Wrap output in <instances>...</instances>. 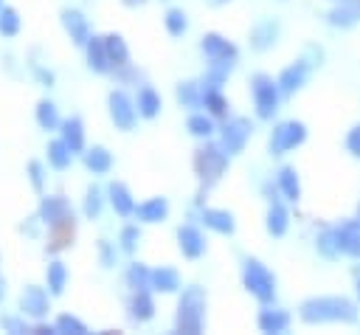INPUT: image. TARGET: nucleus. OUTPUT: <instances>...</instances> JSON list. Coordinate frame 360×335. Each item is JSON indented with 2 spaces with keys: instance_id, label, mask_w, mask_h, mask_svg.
I'll list each match as a JSON object with an SVG mask.
<instances>
[{
  "instance_id": "f3484780",
  "label": "nucleus",
  "mask_w": 360,
  "mask_h": 335,
  "mask_svg": "<svg viewBox=\"0 0 360 335\" xmlns=\"http://www.w3.org/2000/svg\"><path fill=\"white\" fill-rule=\"evenodd\" d=\"M264 228H267V234L276 236V239L287 234V228H290V211H287V206L281 203V197H278V200H270L267 217H264Z\"/></svg>"
},
{
  "instance_id": "f704fd0d",
  "label": "nucleus",
  "mask_w": 360,
  "mask_h": 335,
  "mask_svg": "<svg viewBox=\"0 0 360 335\" xmlns=\"http://www.w3.org/2000/svg\"><path fill=\"white\" fill-rule=\"evenodd\" d=\"M186 129L194 135V138H211V132H214V121H211V115H202V113H194V115H188V121H186Z\"/></svg>"
},
{
  "instance_id": "39448f33",
  "label": "nucleus",
  "mask_w": 360,
  "mask_h": 335,
  "mask_svg": "<svg viewBox=\"0 0 360 335\" xmlns=\"http://www.w3.org/2000/svg\"><path fill=\"white\" fill-rule=\"evenodd\" d=\"M250 96H253V107H256V118L262 121H273V115L278 113V101H281V90L278 82L267 73H256L250 79Z\"/></svg>"
},
{
  "instance_id": "c9c22d12",
  "label": "nucleus",
  "mask_w": 360,
  "mask_h": 335,
  "mask_svg": "<svg viewBox=\"0 0 360 335\" xmlns=\"http://www.w3.org/2000/svg\"><path fill=\"white\" fill-rule=\"evenodd\" d=\"M163 23H166V31H169L172 37H183L186 28H188V20H186L183 8H169L166 17H163Z\"/></svg>"
},
{
  "instance_id": "72a5a7b5",
  "label": "nucleus",
  "mask_w": 360,
  "mask_h": 335,
  "mask_svg": "<svg viewBox=\"0 0 360 335\" xmlns=\"http://www.w3.org/2000/svg\"><path fill=\"white\" fill-rule=\"evenodd\" d=\"M127 284H129V290H146V287H152V270H146L141 262H132L129 270H127Z\"/></svg>"
},
{
  "instance_id": "aec40b11",
  "label": "nucleus",
  "mask_w": 360,
  "mask_h": 335,
  "mask_svg": "<svg viewBox=\"0 0 360 335\" xmlns=\"http://www.w3.org/2000/svg\"><path fill=\"white\" fill-rule=\"evenodd\" d=\"M315 251H318V256H323L326 262H335V259L343 256L340 242H338V234H335V225L318 231V236H315Z\"/></svg>"
},
{
  "instance_id": "c756f323",
  "label": "nucleus",
  "mask_w": 360,
  "mask_h": 335,
  "mask_svg": "<svg viewBox=\"0 0 360 335\" xmlns=\"http://www.w3.org/2000/svg\"><path fill=\"white\" fill-rule=\"evenodd\" d=\"M104 48H107L110 65H115V68H124V65H127L129 51H127V42H124L118 34H107V37H104Z\"/></svg>"
},
{
  "instance_id": "4be33fe9",
  "label": "nucleus",
  "mask_w": 360,
  "mask_h": 335,
  "mask_svg": "<svg viewBox=\"0 0 360 335\" xmlns=\"http://www.w3.org/2000/svg\"><path fill=\"white\" fill-rule=\"evenodd\" d=\"M107 194H110V203H112V208H115V211H118L121 217H129V214H135V200H132L129 189H127V186H124L121 180L110 183Z\"/></svg>"
},
{
  "instance_id": "a19ab883",
  "label": "nucleus",
  "mask_w": 360,
  "mask_h": 335,
  "mask_svg": "<svg viewBox=\"0 0 360 335\" xmlns=\"http://www.w3.org/2000/svg\"><path fill=\"white\" fill-rule=\"evenodd\" d=\"M98 211H101V191L96 186H90L87 194H84V214L87 217H98Z\"/></svg>"
},
{
  "instance_id": "ea45409f",
  "label": "nucleus",
  "mask_w": 360,
  "mask_h": 335,
  "mask_svg": "<svg viewBox=\"0 0 360 335\" xmlns=\"http://www.w3.org/2000/svg\"><path fill=\"white\" fill-rule=\"evenodd\" d=\"M17 28H20V17H17V11H14V8H3V11H0V34L14 37Z\"/></svg>"
},
{
  "instance_id": "dca6fc26",
  "label": "nucleus",
  "mask_w": 360,
  "mask_h": 335,
  "mask_svg": "<svg viewBox=\"0 0 360 335\" xmlns=\"http://www.w3.org/2000/svg\"><path fill=\"white\" fill-rule=\"evenodd\" d=\"M177 245L186 259H200L205 253V236L197 225H180L177 228Z\"/></svg>"
},
{
  "instance_id": "4c0bfd02",
  "label": "nucleus",
  "mask_w": 360,
  "mask_h": 335,
  "mask_svg": "<svg viewBox=\"0 0 360 335\" xmlns=\"http://www.w3.org/2000/svg\"><path fill=\"white\" fill-rule=\"evenodd\" d=\"M65 265L62 262H51L48 265V287H51V293L53 296H59L62 290H65Z\"/></svg>"
},
{
  "instance_id": "9d476101",
  "label": "nucleus",
  "mask_w": 360,
  "mask_h": 335,
  "mask_svg": "<svg viewBox=\"0 0 360 335\" xmlns=\"http://www.w3.org/2000/svg\"><path fill=\"white\" fill-rule=\"evenodd\" d=\"M309 73H312V65L304 59V56H298L295 62H290L281 73H278V90H281V96H295L304 84H307V79H309Z\"/></svg>"
},
{
  "instance_id": "a18cd8bd",
  "label": "nucleus",
  "mask_w": 360,
  "mask_h": 335,
  "mask_svg": "<svg viewBox=\"0 0 360 335\" xmlns=\"http://www.w3.org/2000/svg\"><path fill=\"white\" fill-rule=\"evenodd\" d=\"M304 59H307L312 68H321V65H323V48H318V45L309 42V45L304 48Z\"/></svg>"
},
{
  "instance_id": "8fccbe9b",
  "label": "nucleus",
  "mask_w": 360,
  "mask_h": 335,
  "mask_svg": "<svg viewBox=\"0 0 360 335\" xmlns=\"http://www.w3.org/2000/svg\"><path fill=\"white\" fill-rule=\"evenodd\" d=\"M3 324H6L8 329H14V332H22V327H20V321H14V318H6Z\"/></svg>"
},
{
  "instance_id": "f257e3e1",
  "label": "nucleus",
  "mask_w": 360,
  "mask_h": 335,
  "mask_svg": "<svg viewBox=\"0 0 360 335\" xmlns=\"http://www.w3.org/2000/svg\"><path fill=\"white\" fill-rule=\"evenodd\" d=\"M298 318L307 327L318 324H354L360 318V304L349 296H309L298 304Z\"/></svg>"
},
{
  "instance_id": "3c124183",
  "label": "nucleus",
  "mask_w": 360,
  "mask_h": 335,
  "mask_svg": "<svg viewBox=\"0 0 360 335\" xmlns=\"http://www.w3.org/2000/svg\"><path fill=\"white\" fill-rule=\"evenodd\" d=\"M208 3H211V6H225L228 0H208Z\"/></svg>"
},
{
  "instance_id": "6ab92c4d",
  "label": "nucleus",
  "mask_w": 360,
  "mask_h": 335,
  "mask_svg": "<svg viewBox=\"0 0 360 335\" xmlns=\"http://www.w3.org/2000/svg\"><path fill=\"white\" fill-rule=\"evenodd\" d=\"M200 220L205 222V228L217 231V234H233L236 222H233V214L225 211V208H202Z\"/></svg>"
},
{
  "instance_id": "f8f14e48",
  "label": "nucleus",
  "mask_w": 360,
  "mask_h": 335,
  "mask_svg": "<svg viewBox=\"0 0 360 335\" xmlns=\"http://www.w3.org/2000/svg\"><path fill=\"white\" fill-rule=\"evenodd\" d=\"M326 23L332 28H354L360 23V0H335V6L326 14Z\"/></svg>"
},
{
  "instance_id": "49530a36",
  "label": "nucleus",
  "mask_w": 360,
  "mask_h": 335,
  "mask_svg": "<svg viewBox=\"0 0 360 335\" xmlns=\"http://www.w3.org/2000/svg\"><path fill=\"white\" fill-rule=\"evenodd\" d=\"M28 172H31V183H34V189H42V166L34 160V163L28 166Z\"/></svg>"
},
{
  "instance_id": "7ed1b4c3",
  "label": "nucleus",
  "mask_w": 360,
  "mask_h": 335,
  "mask_svg": "<svg viewBox=\"0 0 360 335\" xmlns=\"http://www.w3.org/2000/svg\"><path fill=\"white\" fill-rule=\"evenodd\" d=\"M242 284L259 304H273L276 301V276L270 273V267L264 262H259L253 256H248L242 262Z\"/></svg>"
},
{
  "instance_id": "6e6552de",
  "label": "nucleus",
  "mask_w": 360,
  "mask_h": 335,
  "mask_svg": "<svg viewBox=\"0 0 360 335\" xmlns=\"http://www.w3.org/2000/svg\"><path fill=\"white\" fill-rule=\"evenodd\" d=\"M107 104H110V118H112V124H115L118 129L129 132V129L135 127V118H138L135 101H132L124 90H112L110 99H107Z\"/></svg>"
},
{
  "instance_id": "9b49d317",
  "label": "nucleus",
  "mask_w": 360,
  "mask_h": 335,
  "mask_svg": "<svg viewBox=\"0 0 360 335\" xmlns=\"http://www.w3.org/2000/svg\"><path fill=\"white\" fill-rule=\"evenodd\" d=\"M200 48H202V53H205L211 62H228V65H233V62H236V56H239L236 45H233L231 39H225L222 34H214V31L202 37Z\"/></svg>"
},
{
  "instance_id": "4468645a",
  "label": "nucleus",
  "mask_w": 360,
  "mask_h": 335,
  "mask_svg": "<svg viewBox=\"0 0 360 335\" xmlns=\"http://www.w3.org/2000/svg\"><path fill=\"white\" fill-rule=\"evenodd\" d=\"M290 312L281 310V307H273V304H264L259 310V318H256V327L262 332H270V335H278V332H287L290 329Z\"/></svg>"
},
{
  "instance_id": "473e14b6",
  "label": "nucleus",
  "mask_w": 360,
  "mask_h": 335,
  "mask_svg": "<svg viewBox=\"0 0 360 335\" xmlns=\"http://www.w3.org/2000/svg\"><path fill=\"white\" fill-rule=\"evenodd\" d=\"M177 101L183 107H200L202 104V84H197V82H180L177 84Z\"/></svg>"
},
{
  "instance_id": "5701e85b",
  "label": "nucleus",
  "mask_w": 360,
  "mask_h": 335,
  "mask_svg": "<svg viewBox=\"0 0 360 335\" xmlns=\"http://www.w3.org/2000/svg\"><path fill=\"white\" fill-rule=\"evenodd\" d=\"M155 315V301L149 296V290H132L129 298V318L132 321H149Z\"/></svg>"
},
{
  "instance_id": "412c9836",
  "label": "nucleus",
  "mask_w": 360,
  "mask_h": 335,
  "mask_svg": "<svg viewBox=\"0 0 360 335\" xmlns=\"http://www.w3.org/2000/svg\"><path fill=\"white\" fill-rule=\"evenodd\" d=\"M135 214L141 222H160L169 214V200L166 197H149L135 208Z\"/></svg>"
},
{
  "instance_id": "09e8293b",
  "label": "nucleus",
  "mask_w": 360,
  "mask_h": 335,
  "mask_svg": "<svg viewBox=\"0 0 360 335\" xmlns=\"http://www.w3.org/2000/svg\"><path fill=\"white\" fill-rule=\"evenodd\" d=\"M352 282H354V296H357V304H360V265L352 267Z\"/></svg>"
},
{
  "instance_id": "603ef678",
  "label": "nucleus",
  "mask_w": 360,
  "mask_h": 335,
  "mask_svg": "<svg viewBox=\"0 0 360 335\" xmlns=\"http://www.w3.org/2000/svg\"><path fill=\"white\" fill-rule=\"evenodd\" d=\"M354 220H357V225H360V206H357V217H354Z\"/></svg>"
},
{
  "instance_id": "a878e982",
  "label": "nucleus",
  "mask_w": 360,
  "mask_h": 335,
  "mask_svg": "<svg viewBox=\"0 0 360 335\" xmlns=\"http://www.w3.org/2000/svg\"><path fill=\"white\" fill-rule=\"evenodd\" d=\"M202 107L208 110V115H217V118L228 115V99L222 96L219 87H202Z\"/></svg>"
},
{
  "instance_id": "c03bdc74",
  "label": "nucleus",
  "mask_w": 360,
  "mask_h": 335,
  "mask_svg": "<svg viewBox=\"0 0 360 335\" xmlns=\"http://www.w3.org/2000/svg\"><path fill=\"white\" fill-rule=\"evenodd\" d=\"M56 329H62V332H76V335L87 332V327H84L79 318H73V315H59V321H56Z\"/></svg>"
},
{
  "instance_id": "bb28decb",
  "label": "nucleus",
  "mask_w": 360,
  "mask_h": 335,
  "mask_svg": "<svg viewBox=\"0 0 360 335\" xmlns=\"http://www.w3.org/2000/svg\"><path fill=\"white\" fill-rule=\"evenodd\" d=\"M87 62H90V68H93L96 73H104V70L110 68V56H107L104 39H98V37L87 39Z\"/></svg>"
},
{
  "instance_id": "2eb2a0df",
  "label": "nucleus",
  "mask_w": 360,
  "mask_h": 335,
  "mask_svg": "<svg viewBox=\"0 0 360 335\" xmlns=\"http://www.w3.org/2000/svg\"><path fill=\"white\" fill-rule=\"evenodd\" d=\"M335 234H338V242H340V251L343 256L360 262V225L357 220H343L335 225Z\"/></svg>"
},
{
  "instance_id": "58836bf2",
  "label": "nucleus",
  "mask_w": 360,
  "mask_h": 335,
  "mask_svg": "<svg viewBox=\"0 0 360 335\" xmlns=\"http://www.w3.org/2000/svg\"><path fill=\"white\" fill-rule=\"evenodd\" d=\"M37 121H39V127H45V129H53V127L59 124L56 107H53L51 101H39V104H37Z\"/></svg>"
},
{
  "instance_id": "7c9ffc66",
  "label": "nucleus",
  "mask_w": 360,
  "mask_h": 335,
  "mask_svg": "<svg viewBox=\"0 0 360 335\" xmlns=\"http://www.w3.org/2000/svg\"><path fill=\"white\" fill-rule=\"evenodd\" d=\"M84 163H87L90 172L104 175V172H110V166H112V155H110L104 146H93V149L84 152Z\"/></svg>"
},
{
  "instance_id": "0eeeda50",
  "label": "nucleus",
  "mask_w": 360,
  "mask_h": 335,
  "mask_svg": "<svg viewBox=\"0 0 360 335\" xmlns=\"http://www.w3.org/2000/svg\"><path fill=\"white\" fill-rule=\"evenodd\" d=\"M250 132H253V124H250L248 118L231 115V118H225V124L219 127V144L225 146L228 155H239V152L245 149Z\"/></svg>"
},
{
  "instance_id": "393cba45",
  "label": "nucleus",
  "mask_w": 360,
  "mask_h": 335,
  "mask_svg": "<svg viewBox=\"0 0 360 335\" xmlns=\"http://www.w3.org/2000/svg\"><path fill=\"white\" fill-rule=\"evenodd\" d=\"M20 304H22V310L28 312V315H45L48 312V298H45V293H42V287H25V293H22V298H20Z\"/></svg>"
},
{
  "instance_id": "b1692460",
  "label": "nucleus",
  "mask_w": 360,
  "mask_h": 335,
  "mask_svg": "<svg viewBox=\"0 0 360 335\" xmlns=\"http://www.w3.org/2000/svg\"><path fill=\"white\" fill-rule=\"evenodd\" d=\"M62 23H65V28H68V34H70V39H73L76 45H87L90 34H87V23H84V17H82L79 11L65 8V11H62Z\"/></svg>"
},
{
  "instance_id": "ddd939ff",
  "label": "nucleus",
  "mask_w": 360,
  "mask_h": 335,
  "mask_svg": "<svg viewBox=\"0 0 360 335\" xmlns=\"http://www.w3.org/2000/svg\"><path fill=\"white\" fill-rule=\"evenodd\" d=\"M278 34H281L278 20L264 17V20H259V23L250 28V48H253V51H270V48L278 42Z\"/></svg>"
},
{
  "instance_id": "37998d69",
  "label": "nucleus",
  "mask_w": 360,
  "mask_h": 335,
  "mask_svg": "<svg viewBox=\"0 0 360 335\" xmlns=\"http://www.w3.org/2000/svg\"><path fill=\"white\" fill-rule=\"evenodd\" d=\"M138 242H141V231H138L135 225H127V228L121 231V248H124L127 253H132V251L138 248Z\"/></svg>"
},
{
  "instance_id": "e433bc0d",
  "label": "nucleus",
  "mask_w": 360,
  "mask_h": 335,
  "mask_svg": "<svg viewBox=\"0 0 360 335\" xmlns=\"http://www.w3.org/2000/svg\"><path fill=\"white\" fill-rule=\"evenodd\" d=\"M70 146L65 144V141H51V146H48V160L56 166V169H68V163H70Z\"/></svg>"
},
{
  "instance_id": "2f4dec72",
  "label": "nucleus",
  "mask_w": 360,
  "mask_h": 335,
  "mask_svg": "<svg viewBox=\"0 0 360 335\" xmlns=\"http://www.w3.org/2000/svg\"><path fill=\"white\" fill-rule=\"evenodd\" d=\"M62 141L70 146V152H82L84 146V132H82V121L79 118H70L62 124Z\"/></svg>"
},
{
  "instance_id": "a211bd4d",
  "label": "nucleus",
  "mask_w": 360,
  "mask_h": 335,
  "mask_svg": "<svg viewBox=\"0 0 360 335\" xmlns=\"http://www.w3.org/2000/svg\"><path fill=\"white\" fill-rule=\"evenodd\" d=\"M276 183H278L281 197H284L287 203H298V200H301V180H298L295 166H281V169L276 172Z\"/></svg>"
},
{
  "instance_id": "c85d7f7f",
  "label": "nucleus",
  "mask_w": 360,
  "mask_h": 335,
  "mask_svg": "<svg viewBox=\"0 0 360 335\" xmlns=\"http://www.w3.org/2000/svg\"><path fill=\"white\" fill-rule=\"evenodd\" d=\"M152 287L158 293H174V290H180L177 270L174 267H158V270H152Z\"/></svg>"
},
{
  "instance_id": "79ce46f5",
  "label": "nucleus",
  "mask_w": 360,
  "mask_h": 335,
  "mask_svg": "<svg viewBox=\"0 0 360 335\" xmlns=\"http://www.w3.org/2000/svg\"><path fill=\"white\" fill-rule=\"evenodd\" d=\"M343 144H346V152L360 160V121L352 124V129L346 132V141H343Z\"/></svg>"
},
{
  "instance_id": "423d86ee",
  "label": "nucleus",
  "mask_w": 360,
  "mask_h": 335,
  "mask_svg": "<svg viewBox=\"0 0 360 335\" xmlns=\"http://www.w3.org/2000/svg\"><path fill=\"white\" fill-rule=\"evenodd\" d=\"M307 141V124L298 118L278 121L270 132V155H287Z\"/></svg>"
},
{
  "instance_id": "cd10ccee",
  "label": "nucleus",
  "mask_w": 360,
  "mask_h": 335,
  "mask_svg": "<svg viewBox=\"0 0 360 335\" xmlns=\"http://www.w3.org/2000/svg\"><path fill=\"white\" fill-rule=\"evenodd\" d=\"M135 107H138V115L155 118V115L160 113V96H158L152 87H141V90H138V99H135Z\"/></svg>"
},
{
  "instance_id": "20e7f679",
  "label": "nucleus",
  "mask_w": 360,
  "mask_h": 335,
  "mask_svg": "<svg viewBox=\"0 0 360 335\" xmlns=\"http://www.w3.org/2000/svg\"><path fill=\"white\" fill-rule=\"evenodd\" d=\"M228 158H231V155L225 152V146H222V144H211V141H205V144L194 152V172H197L200 183H202V189H211V186L225 175Z\"/></svg>"
},
{
  "instance_id": "de8ad7c7",
  "label": "nucleus",
  "mask_w": 360,
  "mask_h": 335,
  "mask_svg": "<svg viewBox=\"0 0 360 335\" xmlns=\"http://www.w3.org/2000/svg\"><path fill=\"white\" fill-rule=\"evenodd\" d=\"M98 251H101V265H104V267H112V251H110V245H107L104 239L98 242Z\"/></svg>"
},
{
  "instance_id": "1a4fd4ad",
  "label": "nucleus",
  "mask_w": 360,
  "mask_h": 335,
  "mask_svg": "<svg viewBox=\"0 0 360 335\" xmlns=\"http://www.w3.org/2000/svg\"><path fill=\"white\" fill-rule=\"evenodd\" d=\"M42 220L56 231V242H59V234L62 231H70L73 234V214H70V208H68V203L62 197H45L42 200Z\"/></svg>"
},
{
  "instance_id": "f03ea898",
  "label": "nucleus",
  "mask_w": 360,
  "mask_h": 335,
  "mask_svg": "<svg viewBox=\"0 0 360 335\" xmlns=\"http://www.w3.org/2000/svg\"><path fill=\"white\" fill-rule=\"evenodd\" d=\"M202 324H205V290L200 284H188V287H183V296L177 301L174 327H177V332L197 335V332H202Z\"/></svg>"
}]
</instances>
